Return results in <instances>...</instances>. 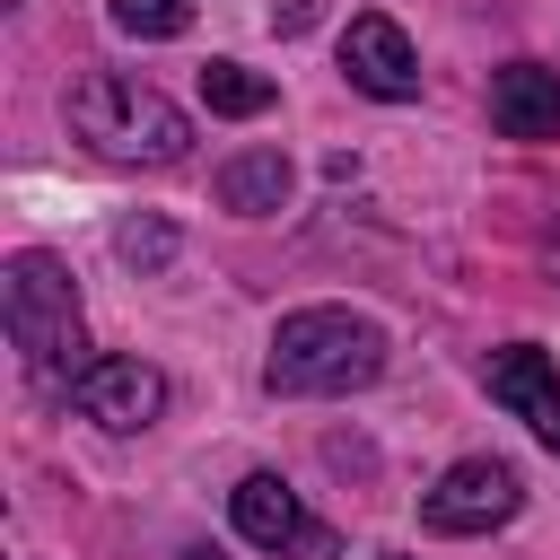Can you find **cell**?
Returning a JSON list of instances; mask_svg holds the SVG:
<instances>
[{"mask_svg":"<svg viewBox=\"0 0 560 560\" xmlns=\"http://www.w3.org/2000/svg\"><path fill=\"white\" fill-rule=\"evenodd\" d=\"M70 411L96 420V429H114V438H131V429H149L166 411V376L149 359H88L70 376Z\"/></svg>","mask_w":560,"mask_h":560,"instance_id":"cell-6","label":"cell"},{"mask_svg":"<svg viewBox=\"0 0 560 560\" xmlns=\"http://www.w3.org/2000/svg\"><path fill=\"white\" fill-rule=\"evenodd\" d=\"M490 402H508L542 446H560V368H551V350H534V341H508V350H490Z\"/></svg>","mask_w":560,"mask_h":560,"instance_id":"cell-8","label":"cell"},{"mask_svg":"<svg viewBox=\"0 0 560 560\" xmlns=\"http://www.w3.org/2000/svg\"><path fill=\"white\" fill-rule=\"evenodd\" d=\"M228 516H236V534H245L254 551H280V560H332V525H315L280 472H245V481L228 490Z\"/></svg>","mask_w":560,"mask_h":560,"instance_id":"cell-5","label":"cell"},{"mask_svg":"<svg viewBox=\"0 0 560 560\" xmlns=\"http://www.w3.org/2000/svg\"><path fill=\"white\" fill-rule=\"evenodd\" d=\"M490 122H499V140H560V70H542V61L490 70Z\"/></svg>","mask_w":560,"mask_h":560,"instance_id":"cell-9","label":"cell"},{"mask_svg":"<svg viewBox=\"0 0 560 560\" xmlns=\"http://www.w3.org/2000/svg\"><path fill=\"white\" fill-rule=\"evenodd\" d=\"M0 315H9V341H18L26 376H44V385L70 394V376L88 368V324H79L70 262L44 254V245L9 254V271H0Z\"/></svg>","mask_w":560,"mask_h":560,"instance_id":"cell-3","label":"cell"},{"mask_svg":"<svg viewBox=\"0 0 560 560\" xmlns=\"http://www.w3.org/2000/svg\"><path fill=\"white\" fill-rule=\"evenodd\" d=\"M271 96H280V88H271L262 70H245V61H210V70H201V105H210V114H228V122L271 114Z\"/></svg>","mask_w":560,"mask_h":560,"instance_id":"cell-11","label":"cell"},{"mask_svg":"<svg viewBox=\"0 0 560 560\" xmlns=\"http://www.w3.org/2000/svg\"><path fill=\"white\" fill-rule=\"evenodd\" d=\"M385 560H394V551H385Z\"/></svg>","mask_w":560,"mask_h":560,"instance_id":"cell-15","label":"cell"},{"mask_svg":"<svg viewBox=\"0 0 560 560\" xmlns=\"http://www.w3.org/2000/svg\"><path fill=\"white\" fill-rule=\"evenodd\" d=\"M114 26L140 35V44H166V35L192 26V0H114Z\"/></svg>","mask_w":560,"mask_h":560,"instance_id":"cell-12","label":"cell"},{"mask_svg":"<svg viewBox=\"0 0 560 560\" xmlns=\"http://www.w3.org/2000/svg\"><path fill=\"white\" fill-rule=\"evenodd\" d=\"M289 184H298V166H289L280 149H236V158L219 166V201H228V210H245V219L280 210V201H289Z\"/></svg>","mask_w":560,"mask_h":560,"instance_id":"cell-10","label":"cell"},{"mask_svg":"<svg viewBox=\"0 0 560 560\" xmlns=\"http://www.w3.org/2000/svg\"><path fill=\"white\" fill-rule=\"evenodd\" d=\"M341 70H350V88L376 96V105L420 96V52H411V35H402L385 9H359V18H350V35H341Z\"/></svg>","mask_w":560,"mask_h":560,"instance_id":"cell-7","label":"cell"},{"mask_svg":"<svg viewBox=\"0 0 560 560\" xmlns=\"http://www.w3.org/2000/svg\"><path fill=\"white\" fill-rule=\"evenodd\" d=\"M516 508H525V472L499 464V455H464V464H446V472L429 481L420 525H429V534H490V525H508Z\"/></svg>","mask_w":560,"mask_h":560,"instance_id":"cell-4","label":"cell"},{"mask_svg":"<svg viewBox=\"0 0 560 560\" xmlns=\"http://www.w3.org/2000/svg\"><path fill=\"white\" fill-rule=\"evenodd\" d=\"M271 26H280V35H306V26H315V0H280Z\"/></svg>","mask_w":560,"mask_h":560,"instance_id":"cell-14","label":"cell"},{"mask_svg":"<svg viewBox=\"0 0 560 560\" xmlns=\"http://www.w3.org/2000/svg\"><path fill=\"white\" fill-rule=\"evenodd\" d=\"M114 254H122V262H140V271H158V262H175V228H166V219H122Z\"/></svg>","mask_w":560,"mask_h":560,"instance_id":"cell-13","label":"cell"},{"mask_svg":"<svg viewBox=\"0 0 560 560\" xmlns=\"http://www.w3.org/2000/svg\"><path fill=\"white\" fill-rule=\"evenodd\" d=\"M70 131L96 149V158H114V166H175L184 149H192V114L184 105H166L149 79H131V70H88L79 88H70Z\"/></svg>","mask_w":560,"mask_h":560,"instance_id":"cell-2","label":"cell"},{"mask_svg":"<svg viewBox=\"0 0 560 560\" xmlns=\"http://www.w3.org/2000/svg\"><path fill=\"white\" fill-rule=\"evenodd\" d=\"M385 376V324L350 315V306H298L280 315L271 332V359H262V385L306 402V394H359Z\"/></svg>","mask_w":560,"mask_h":560,"instance_id":"cell-1","label":"cell"}]
</instances>
